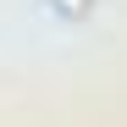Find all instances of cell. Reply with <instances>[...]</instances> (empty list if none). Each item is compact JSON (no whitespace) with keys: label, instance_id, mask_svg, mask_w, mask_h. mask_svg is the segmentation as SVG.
I'll return each instance as SVG.
<instances>
[{"label":"cell","instance_id":"obj_1","mask_svg":"<svg viewBox=\"0 0 127 127\" xmlns=\"http://www.w3.org/2000/svg\"><path fill=\"white\" fill-rule=\"evenodd\" d=\"M55 6H61V11H72V17H77L83 6H89V0H55Z\"/></svg>","mask_w":127,"mask_h":127}]
</instances>
